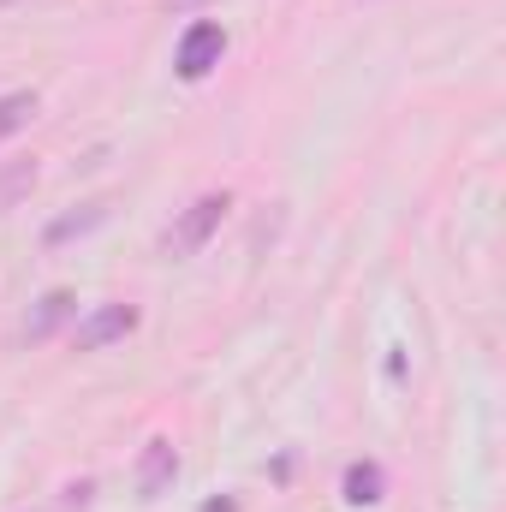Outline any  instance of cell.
I'll list each match as a JSON object with an SVG mask.
<instances>
[{"instance_id":"6da1fadb","label":"cell","mask_w":506,"mask_h":512,"mask_svg":"<svg viewBox=\"0 0 506 512\" xmlns=\"http://www.w3.org/2000/svg\"><path fill=\"white\" fill-rule=\"evenodd\" d=\"M221 54H227V30L215 24V18H197L185 36H179V54H173V72L185 78V84H197V78H209L215 66H221Z\"/></svg>"},{"instance_id":"7a4b0ae2","label":"cell","mask_w":506,"mask_h":512,"mask_svg":"<svg viewBox=\"0 0 506 512\" xmlns=\"http://www.w3.org/2000/svg\"><path fill=\"white\" fill-rule=\"evenodd\" d=\"M221 215H227V191H209V197H197V203L179 215V227L167 233V251H173V256H197L209 239H215Z\"/></svg>"},{"instance_id":"3957f363","label":"cell","mask_w":506,"mask_h":512,"mask_svg":"<svg viewBox=\"0 0 506 512\" xmlns=\"http://www.w3.org/2000/svg\"><path fill=\"white\" fill-rule=\"evenodd\" d=\"M131 328H137V310L131 304H102V310H90L84 322H78V352H102L108 340H126Z\"/></svg>"},{"instance_id":"277c9868","label":"cell","mask_w":506,"mask_h":512,"mask_svg":"<svg viewBox=\"0 0 506 512\" xmlns=\"http://www.w3.org/2000/svg\"><path fill=\"white\" fill-rule=\"evenodd\" d=\"M173 477H179V447L155 435V441L143 447V459H137V495H143V501H161V495L173 489Z\"/></svg>"},{"instance_id":"5b68a950","label":"cell","mask_w":506,"mask_h":512,"mask_svg":"<svg viewBox=\"0 0 506 512\" xmlns=\"http://www.w3.org/2000/svg\"><path fill=\"white\" fill-rule=\"evenodd\" d=\"M72 316H78V298H72V292H48V298L36 304V316L24 322V340H48V334H54L60 322H72Z\"/></svg>"},{"instance_id":"8992f818","label":"cell","mask_w":506,"mask_h":512,"mask_svg":"<svg viewBox=\"0 0 506 512\" xmlns=\"http://www.w3.org/2000/svg\"><path fill=\"white\" fill-rule=\"evenodd\" d=\"M381 489H387V477H381L376 459H358V465L346 471V501H352V507H376Z\"/></svg>"},{"instance_id":"52a82bcc","label":"cell","mask_w":506,"mask_h":512,"mask_svg":"<svg viewBox=\"0 0 506 512\" xmlns=\"http://www.w3.org/2000/svg\"><path fill=\"white\" fill-rule=\"evenodd\" d=\"M36 120V90H12V96H0V143L12 137V131H24Z\"/></svg>"},{"instance_id":"ba28073f","label":"cell","mask_w":506,"mask_h":512,"mask_svg":"<svg viewBox=\"0 0 506 512\" xmlns=\"http://www.w3.org/2000/svg\"><path fill=\"white\" fill-rule=\"evenodd\" d=\"M30 185H36V161H18L12 173H0V209H12V197L30 191Z\"/></svg>"},{"instance_id":"9c48e42d","label":"cell","mask_w":506,"mask_h":512,"mask_svg":"<svg viewBox=\"0 0 506 512\" xmlns=\"http://www.w3.org/2000/svg\"><path fill=\"white\" fill-rule=\"evenodd\" d=\"M102 221V209H90V215H72V221H54L48 227V245H60V239H72V233H90Z\"/></svg>"},{"instance_id":"30bf717a","label":"cell","mask_w":506,"mask_h":512,"mask_svg":"<svg viewBox=\"0 0 506 512\" xmlns=\"http://www.w3.org/2000/svg\"><path fill=\"white\" fill-rule=\"evenodd\" d=\"M203 512H239V501H233V495H221V501H209Z\"/></svg>"},{"instance_id":"8fae6325","label":"cell","mask_w":506,"mask_h":512,"mask_svg":"<svg viewBox=\"0 0 506 512\" xmlns=\"http://www.w3.org/2000/svg\"><path fill=\"white\" fill-rule=\"evenodd\" d=\"M173 6H197V0H173Z\"/></svg>"}]
</instances>
